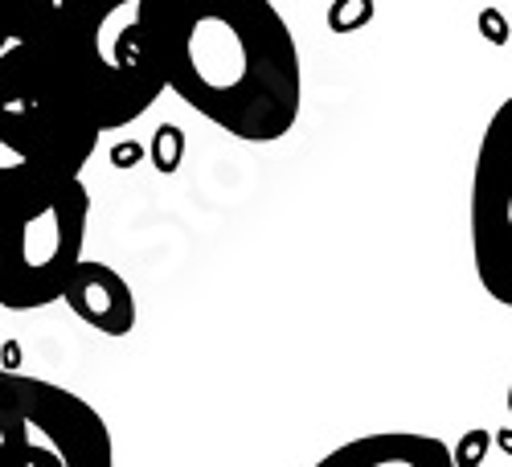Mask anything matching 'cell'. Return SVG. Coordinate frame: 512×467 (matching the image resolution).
I'll return each mask as SVG.
<instances>
[{"label": "cell", "instance_id": "1", "mask_svg": "<svg viewBox=\"0 0 512 467\" xmlns=\"http://www.w3.org/2000/svg\"><path fill=\"white\" fill-rule=\"evenodd\" d=\"M164 91L234 140L271 144L300 119V46L271 0H173Z\"/></svg>", "mask_w": 512, "mask_h": 467}, {"label": "cell", "instance_id": "2", "mask_svg": "<svg viewBox=\"0 0 512 467\" xmlns=\"http://www.w3.org/2000/svg\"><path fill=\"white\" fill-rule=\"evenodd\" d=\"M103 132L70 74L50 0H0V197L74 181Z\"/></svg>", "mask_w": 512, "mask_h": 467}, {"label": "cell", "instance_id": "3", "mask_svg": "<svg viewBox=\"0 0 512 467\" xmlns=\"http://www.w3.org/2000/svg\"><path fill=\"white\" fill-rule=\"evenodd\" d=\"M78 95L99 132L136 123L164 95L173 0H50Z\"/></svg>", "mask_w": 512, "mask_h": 467}, {"label": "cell", "instance_id": "4", "mask_svg": "<svg viewBox=\"0 0 512 467\" xmlns=\"http://www.w3.org/2000/svg\"><path fill=\"white\" fill-rule=\"evenodd\" d=\"M87 222L91 193L82 177L0 197V308L37 312L58 304L82 263Z\"/></svg>", "mask_w": 512, "mask_h": 467}, {"label": "cell", "instance_id": "5", "mask_svg": "<svg viewBox=\"0 0 512 467\" xmlns=\"http://www.w3.org/2000/svg\"><path fill=\"white\" fill-rule=\"evenodd\" d=\"M0 467H115L111 427L74 390L0 369Z\"/></svg>", "mask_w": 512, "mask_h": 467}, {"label": "cell", "instance_id": "6", "mask_svg": "<svg viewBox=\"0 0 512 467\" xmlns=\"http://www.w3.org/2000/svg\"><path fill=\"white\" fill-rule=\"evenodd\" d=\"M472 259L484 291L512 304V99L496 107L484 127L472 177Z\"/></svg>", "mask_w": 512, "mask_h": 467}, {"label": "cell", "instance_id": "7", "mask_svg": "<svg viewBox=\"0 0 512 467\" xmlns=\"http://www.w3.org/2000/svg\"><path fill=\"white\" fill-rule=\"evenodd\" d=\"M62 304L103 336H127L136 328V295L127 279L107 263L82 259L62 291Z\"/></svg>", "mask_w": 512, "mask_h": 467}, {"label": "cell", "instance_id": "8", "mask_svg": "<svg viewBox=\"0 0 512 467\" xmlns=\"http://www.w3.org/2000/svg\"><path fill=\"white\" fill-rule=\"evenodd\" d=\"M316 467H455V455L443 439L418 431H377L340 443Z\"/></svg>", "mask_w": 512, "mask_h": 467}, {"label": "cell", "instance_id": "9", "mask_svg": "<svg viewBox=\"0 0 512 467\" xmlns=\"http://www.w3.org/2000/svg\"><path fill=\"white\" fill-rule=\"evenodd\" d=\"M369 0H336V9L328 13V25L332 29H357L369 21Z\"/></svg>", "mask_w": 512, "mask_h": 467}, {"label": "cell", "instance_id": "10", "mask_svg": "<svg viewBox=\"0 0 512 467\" xmlns=\"http://www.w3.org/2000/svg\"><path fill=\"white\" fill-rule=\"evenodd\" d=\"M271 5H279V0H271Z\"/></svg>", "mask_w": 512, "mask_h": 467}]
</instances>
